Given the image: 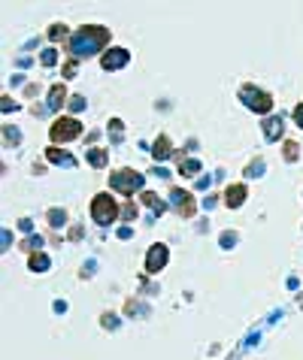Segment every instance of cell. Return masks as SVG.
Listing matches in <instances>:
<instances>
[{
	"label": "cell",
	"instance_id": "obj_1",
	"mask_svg": "<svg viewBox=\"0 0 303 360\" xmlns=\"http://www.w3.org/2000/svg\"><path fill=\"white\" fill-rule=\"evenodd\" d=\"M106 39H109V30H106V27H82L79 33L70 39V49H73L76 55H88V52L100 49Z\"/></svg>",
	"mask_w": 303,
	"mask_h": 360
},
{
	"label": "cell",
	"instance_id": "obj_2",
	"mask_svg": "<svg viewBox=\"0 0 303 360\" xmlns=\"http://www.w3.org/2000/svg\"><path fill=\"white\" fill-rule=\"evenodd\" d=\"M116 215H119V203H116L109 194H97V197L91 200V218H94L97 224H112V221H116Z\"/></svg>",
	"mask_w": 303,
	"mask_h": 360
},
{
	"label": "cell",
	"instance_id": "obj_3",
	"mask_svg": "<svg viewBox=\"0 0 303 360\" xmlns=\"http://www.w3.org/2000/svg\"><path fill=\"white\" fill-rule=\"evenodd\" d=\"M76 136H82V124L76 121V118H58L52 124V139L55 142H70Z\"/></svg>",
	"mask_w": 303,
	"mask_h": 360
},
{
	"label": "cell",
	"instance_id": "obj_4",
	"mask_svg": "<svg viewBox=\"0 0 303 360\" xmlns=\"http://www.w3.org/2000/svg\"><path fill=\"white\" fill-rule=\"evenodd\" d=\"M109 185L116 188V191H122V194H131V191H137L140 185H143V176L137 173V170H116L109 176Z\"/></svg>",
	"mask_w": 303,
	"mask_h": 360
},
{
	"label": "cell",
	"instance_id": "obj_5",
	"mask_svg": "<svg viewBox=\"0 0 303 360\" xmlns=\"http://www.w3.org/2000/svg\"><path fill=\"white\" fill-rule=\"evenodd\" d=\"M240 97L249 100V106H252L255 112H270V109H273L270 94H264V91H258V88H252V85H246V88L240 91Z\"/></svg>",
	"mask_w": 303,
	"mask_h": 360
},
{
	"label": "cell",
	"instance_id": "obj_6",
	"mask_svg": "<svg viewBox=\"0 0 303 360\" xmlns=\"http://www.w3.org/2000/svg\"><path fill=\"white\" fill-rule=\"evenodd\" d=\"M167 263V245H152L149 257H146V272H158Z\"/></svg>",
	"mask_w": 303,
	"mask_h": 360
},
{
	"label": "cell",
	"instance_id": "obj_7",
	"mask_svg": "<svg viewBox=\"0 0 303 360\" xmlns=\"http://www.w3.org/2000/svg\"><path fill=\"white\" fill-rule=\"evenodd\" d=\"M100 64H103L106 70H116V67H125V64H128V52H125V49H112V52H106V55L100 58Z\"/></svg>",
	"mask_w": 303,
	"mask_h": 360
},
{
	"label": "cell",
	"instance_id": "obj_8",
	"mask_svg": "<svg viewBox=\"0 0 303 360\" xmlns=\"http://www.w3.org/2000/svg\"><path fill=\"white\" fill-rule=\"evenodd\" d=\"M173 197H176V206H179V212H182L185 218H191V215H194L191 194H185V191H173Z\"/></svg>",
	"mask_w": 303,
	"mask_h": 360
},
{
	"label": "cell",
	"instance_id": "obj_9",
	"mask_svg": "<svg viewBox=\"0 0 303 360\" xmlns=\"http://www.w3.org/2000/svg\"><path fill=\"white\" fill-rule=\"evenodd\" d=\"M224 200H227V206H240L243 200H246V188H243V185H234V188H227Z\"/></svg>",
	"mask_w": 303,
	"mask_h": 360
},
{
	"label": "cell",
	"instance_id": "obj_10",
	"mask_svg": "<svg viewBox=\"0 0 303 360\" xmlns=\"http://www.w3.org/2000/svg\"><path fill=\"white\" fill-rule=\"evenodd\" d=\"M158 157V161H164V157H170V142H167V136H161L158 142H155V151H152Z\"/></svg>",
	"mask_w": 303,
	"mask_h": 360
},
{
	"label": "cell",
	"instance_id": "obj_11",
	"mask_svg": "<svg viewBox=\"0 0 303 360\" xmlns=\"http://www.w3.org/2000/svg\"><path fill=\"white\" fill-rule=\"evenodd\" d=\"M88 161H91L94 167H103V164H106V151H100V148H94V151L88 154Z\"/></svg>",
	"mask_w": 303,
	"mask_h": 360
},
{
	"label": "cell",
	"instance_id": "obj_12",
	"mask_svg": "<svg viewBox=\"0 0 303 360\" xmlns=\"http://www.w3.org/2000/svg\"><path fill=\"white\" fill-rule=\"evenodd\" d=\"M43 266H49V257H46V254H33V257H30V269H43Z\"/></svg>",
	"mask_w": 303,
	"mask_h": 360
},
{
	"label": "cell",
	"instance_id": "obj_13",
	"mask_svg": "<svg viewBox=\"0 0 303 360\" xmlns=\"http://www.w3.org/2000/svg\"><path fill=\"white\" fill-rule=\"evenodd\" d=\"M58 100H64V85L52 88V103H49V106H58Z\"/></svg>",
	"mask_w": 303,
	"mask_h": 360
},
{
	"label": "cell",
	"instance_id": "obj_14",
	"mask_svg": "<svg viewBox=\"0 0 303 360\" xmlns=\"http://www.w3.org/2000/svg\"><path fill=\"white\" fill-rule=\"evenodd\" d=\"M285 157H288V161L297 157V142H285Z\"/></svg>",
	"mask_w": 303,
	"mask_h": 360
},
{
	"label": "cell",
	"instance_id": "obj_15",
	"mask_svg": "<svg viewBox=\"0 0 303 360\" xmlns=\"http://www.w3.org/2000/svg\"><path fill=\"white\" fill-rule=\"evenodd\" d=\"M182 173H185V176H191V173H197V164H194V161H185V164H182Z\"/></svg>",
	"mask_w": 303,
	"mask_h": 360
},
{
	"label": "cell",
	"instance_id": "obj_16",
	"mask_svg": "<svg viewBox=\"0 0 303 360\" xmlns=\"http://www.w3.org/2000/svg\"><path fill=\"white\" fill-rule=\"evenodd\" d=\"M294 121H297V127H303V103L294 109Z\"/></svg>",
	"mask_w": 303,
	"mask_h": 360
}]
</instances>
